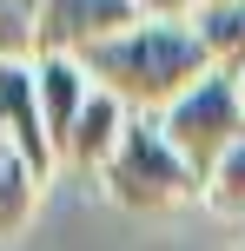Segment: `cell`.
<instances>
[{
	"instance_id": "1",
	"label": "cell",
	"mask_w": 245,
	"mask_h": 251,
	"mask_svg": "<svg viewBox=\"0 0 245 251\" xmlns=\"http://www.w3.org/2000/svg\"><path fill=\"white\" fill-rule=\"evenodd\" d=\"M80 66L93 73V86H106L113 100H126L139 119H159L219 60L206 53V40H199L192 20H139L133 33L100 40L93 53H80Z\"/></svg>"
},
{
	"instance_id": "2",
	"label": "cell",
	"mask_w": 245,
	"mask_h": 251,
	"mask_svg": "<svg viewBox=\"0 0 245 251\" xmlns=\"http://www.w3.org/2000/svg\"><path fill=\"white\" fill-rule=\"evenodd\" d=\"M106 199L126 205V212H166V205H186V199H206V178L186 165V152L166 139L159 119H133L119 152L106 159L100 172Z\"/></svg>"
},
{
	"instance_id": "3",
	"label": "cell",
	"mask_w": 245,
	"mask_h": 251,
	"mask_svg": "<svg viewBox=\"0 0 245 251\" xmlns=\"http://www.w3.org/2000/svg\"><path fill=\"white\" fill-rule=\"evenodd\" d=\"M159 126H166V139L186 152V165H192L199 178H212V165L245 139V86H239V66H212L192 93H179V100L159 113Z\"/></svg>"
},
{
	"instance_id": "4",
	"label": "cell",
	"mask_w": 245,
	"mask_h": 251,
	"mask_svg": "<svg viewBox=\"0 0 245 251\" xmlns=\"http://www.w3.org/2000/svg\"><path fill=\"white\" fill-rule=\"evenodd\" d=\"M146 20L139 0H33V53H93Z\"/></svg>"
},
{
	"instance_id": "5",
	"label": "cell",
	"mask_w": 245,
	"mask_h": 251,
	"mask_svg": "<svg viewBox=\"0 0 245 251\" xmlns=\"http://www.w3.org/2000/svg\"><path fill=\"white\" fill-rule=\"evenodd\" d=\"M0 119H7V139L20 146V159L47 178L60 152H53V132H47V106H40L33 60H0Z\"/></svg>"
},
{
	"instance_id": "6",
	"label": "cell",
	"mask_w": 245,
	"mask_h": 251,
	"mask_svg": "<svg viewBox=\"0 0 245 251\" xmlns=\"http://www.w3.org/2000/svg\"><path fill=\"white\" fill-rule=\"evenodd\" d=\"M33 73H40V106H47V132H53V152L73 139L80 113H86V100L100 86H93V73L73 60V53H33Z\"/></svg>"
},
{
	"instance_id": "7",
	"label": "cell",
	"mask_w": 245,
	"mask_h": 251,
	"mask_svg": "<svg viewBox=\"0 0 245 251\" xmlns=\"http://www.w3.org/2000/svg\"><path fill=\"white\" fill-rule=\"evenodd\" d=\"M139 119L126 100H113V93H93L86 100V113H80V126H73V139L60 146V159L73 165V172H106V159L119 152V139H126V126Z\"/></svg>"
},
{
	"instance_id": "8",
	"label": "cell",
	"mask_w": 245,
	"mask_h": 251,
	"mask_svg": "<svg viewBox=\"0 0 245 251\" xmlns=\"http://www.w3.org/2000/svg\"><path fill=\"white\" fill-rule=\"evenodd\" d=\"M40 185H47V178L20 159V146L7 139V119H0V238L27 231V218H33V205H40Z\"/></svg>"
},
{
	"instance_id": "9",
	"label": "cell",
	"mask_w": 245,
	"mask_h": 251,
	"mask_svg": "<svg viewBox=\"0 0 245 251\" xmlns=\"http://www.w3.org/2000/svg\"><path fill=\"white\" fill-rule=\"evenodd\" d=\"M192 26L219 66H245V7H199Z\"/></svg>"
},
{
	"instance_id": "10",
	"label": "cell",
	"mask_w": 245,
	"mask_h": 251,
	"mask_svg": "<svg viewBox=\"0 0 245 251\" xmlns=\"http://www.w3.org/2000/svg\"><path fill=\"white\" fill-rule=\"evenodd\" d=\"M206 205H212V212H225V218H245V139L225 152L219 165H212V178H206Z\"/></svg>"
},
{
	"instance_id": "11",
	"label": "cell",
	"mask_w": 245,
	"mask_h": 251,
	"mask_svg": "<svg viewBox=\"0 0 245 251\" xmlns=\"http://www.w3.org/2000/svg\"><path fill=\"white\" fill-rule=\"evenodd\" d=\"M139 7H146V20H192L206 0H139Z\"/></svg>"
},
{
	"instance_id": "12",
	"label": "cell",
	"mask_w": 245,
	"mask_h": 251,
	"mask_svg": "<svg viewBox=\"0 0 245 251\" xmlns=\"http://www.w3.org/2000/svg\"><path fill=\"white\" fill-rule=\"evenodd\" d=\"M206 7H245V0H206Z\"/></svg>"
},
{
	"instance_id": "13",
	"label": "cell",
	"mask_w": 245,
	"mask_h": 251,
	"mask_svg": "<svg viewBox=\"0 0 245 251\" xmlns=\"http://www.w3.org/2000/svg\"><path fill=\"white\" fill-rule=\"evenodd\" d=\"M239 86H245V66H239Z\"/></svg>"
}]
</instances>
